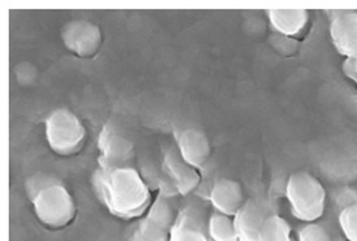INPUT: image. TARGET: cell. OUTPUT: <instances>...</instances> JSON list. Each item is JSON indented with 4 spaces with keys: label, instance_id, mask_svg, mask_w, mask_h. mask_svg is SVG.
<instances>
[{
    "label": "cell",
    "instance_id": "obj_1",
    "mask_svg": "<svg viewBox=\"0 0 357 241\" xmlns=\"http://www.w3.org/2000/svg\"><path fill=\"white\" fill-rule=\"evenodd\" d=\"M93 185L108 213L123 221L139 218L152 204L150 186L134 166L100 167Z\"/></svg>",
    "mask_w": 357,
    "mask_h": 241
},
{
    "label": "cell",
    "instance_id": "obj_2",
    "mask_svg": "<svg viewBox=\"0 0 357 241\" xmlns=\"http://www.w3.org/2000/svg\"><path fill=\"white\" fill-rule=\"evenodd\" d=\"M284 194L292 215L301 222H316L325 213L326 189L308 171L301 170L289 176Z\"/></svg>",
    "mask_w": 357,
    "mask_h": 241
},
{
    "label": "cell",
    "instance_id": "obj_3",
    "mask_svg": "<svg viewBox=\"0 0 357 241\" xmlns=\"http://www.w3.org/2000/svg\"><path fill=\"white\" fill-rule=\"evenodd\" d=\"M45 126L48 147L57 156L72 157L84 148L87 131L75 111L57 108L48 114Z\"/></svg>",
    "mask_w": 357,
    "mask_h": 241
},
{
    "label": "cell",
    "instance_id": "obj_4",
    "mask_svg": "<svg viewBox=\"0 0 357 241\" xmlns=\"http://www.w3.org/2000/svg\"><path fill=\"white\" fill-rule=\"evenodd\" d=\"M30 201L39 223L52 231L66 228L77 215L75 199L61 182L42 189Z\"/></svg>",
    "mask_w": 357,
    "mask_h": 241
},
{
    "label": "cell",
    "instance_id": "obj_5",
    "mask_svg": "<svg viewBox=\"0 0 357 241\" xmlns=\"http://www.w3.org/2000/svg\"><path fill=\"white\" fill-rule=\"evenodd\" d=\"M61 40L66 49L79 59H94L103 45L99 25L87 20L68 22L61 30Z\"/></svg>",
    "mask_w": 357,
    "mask_h": 241
},
{
    "label": "cell",
    "instance_id": "obj_6",
    "mask_svg": "<svg viewBox=\"0 0 357 241\" xmlns=\"http://www.w3.org/2000/svg\"><path fill=\"white\" fill-rule=\"evenodd\" d=\"M99 165L100 167L132 166L134 146L132 140L123 137L120 131L105 126L99 138Z\"/></svg>",
    "mask_w": 357,
    "mask_h": 241
},
{
    "label": "cell",
    "instance_id": "obj_7",
    "mask_svg": "<svg viewBox=\"0 0 357 241\" xmlns=\"http://www.w3.org/2000/svg\"><path fill=\"white\" fill-rule=\"evenodd\" d=\"M330 38L333 46L344 59L357 56L356 10H334L330 17Z\"/></svg>",
    "mask_w": 357,
    "mask_h": 241
},
{
    "label": "cell",
    "instance_id": "obj_8",
    "mask_svg": "<svg viewBox=\"0 0 357 241\" xmlns=\"http://www.w3.org/2000/svg\"><path fill=\"white\" fill-rule=\"evenodd\" d=\"M164 171L169 178L170 183L176 192L182 196H188L197 189L202 182L199 170L188 164L181 157L178 149H168L162 161Z\"/></svg>",
    "mask_w": 357,
    "mask_h": 241
},
{
    "label": "cell",
    "instance_id": "obj_9",
    "mask_svg": "<svg viewBox=\"0 0 357 241\" xmlns=\"http://www.w3.org/2000/svg\"><path fill=\"white\" fill-rule=\"evenodd\" d=\"M273 213L272 206L264 200H245V205L233 217L239 240L256 241L264 221Z\"/></svg>",
    "mask_w": 357,
    "mask_h": 241
},
{
    "label": "cell",
    "instance_id": "obj_10",
    "mask_svg": "<svg viewBox=\"0 0 357 241\" xmlns=\"http://www.w3.org/2000/svg\"><path fill=\"white\" fill-rule=\"evenodd\" d=\"M177 149L181 157L197 170L207 165L212 155V146L207 134L195 127H188L179 132Z\"/></svg>",
    "mask_w": 357,
    "mask_h": 241
},
{
    "label": "cell",
    "instance_id": "obj_11",
    "mask_svg": "<svg viewBox=\"0 0 357 241\" xmlns=\"http://www.w3.org/2000/svg\"><path fill=\"white\" fill-rule=\"evenodd\" d=\"M209 201L217 213L234 217L245 203L243 187L234 179L220 178L212 186Z\"/></svg>",
    "mask_w": 357,
    "mask_h": 241
},
{
    "label": "cell",
    "instance_id": "obj_12",
    "mask_svg": "<svg viewBox=\"0 0 357 241\" xmlns=\"http://www.w3.org/2000/svg\"><path fill=\"white\" fill-rule=\"evenodd\" d=\"M268 20L278 34L286 38H296L307 28L310 12L305 10H268Z\"/></svg>",
    "mask_w": 357,
    "mask_h": 241
},
{
    "label": "cell",
    "instance_id": "obj_13",
    "mask_svg": "<svg viewBox=\"0 0 357 241\" xmlns=\"http://www.w3.org/2000/svg\"><path fill=\"white\" fill-rule=\"evenodd\" d=\"M197 217L188 213H179L177 223L170 231L169 241H211L207 227L195 222Z\"/></svg>",
    "mask_w": 357,
    "mask_h": 241
},
{
    "label": "cell",
    "instance_id": "obj_14",
    "mask_svg": "<svg viewBox=\"0 0 357 241\" xmlns=\"http://www.w3.org/2000/svg\"><path fill=\"white\" fill-rule=\"evenodd\" d=\"M146 219L161 227L162 230L170 232L173 230L174 224L177 223L179 213L174 204L170 201L167 196H159L155 201H152L150 209L147 210Z\"/></svg>",
    "mask_w": 357,
    "mask_h": 241
},
{
    "label": "cell",
    "instance_id": "obj_15",
    "mask_svg": "<svg viewBox=\"0 0 357 241\" xmlns=\"http://www.w3.org/2000/svg\"><path fill=\"white\" fill-rule=\"evenodd\" d=\"M208 236L211 241H241L235 228L234 218L225 214L215 213L208 218Z\"/></svg>",
    "mask_w": 357,
    "mask_h": 241
},
{
    "label": "cell",
    "instance_id": "obj_16",
    "mask_svg": "<svg viewBox=\"0 0 357 241\" xmlns=\"http://www.w3.org/2000/svg\"><path fill=\"white\" fill-rule=\"evenodd\" d=\"M256 241H294L291 227L281 215L273 213L264 221Z\"/></svg>",
    "mask_w": 357,
    "mask_h": 241
},
{
    "label": "cell",
    "instance_id": "obj_17",
    "mask_svg": "<svg viewBox=\"0 0 357 241\" xmlns=\"http://www.w3.org/2000/svg\"><path fill=\"white\" fill-rule=\"evenodd\" d=\"M169 239L170 232L162 230L144 218L132 232L128 241H169Z\"/></svg>",
    "mask_w": 357,
    "mask_h": 241
},
{
    "label": "cell",
    "instance_id": "obj_18",
    "mask_svg": "<svg viewBox=\"0 0 357 241\" xmlns=\"http://www.w3.org/2000/svg\"><path fill=\"white\" fill-rule=\"evenodd\" d=\"M339 226L347 241H357V201L339 214Z\"/></svg>",
    "mask_w": 357,
    "mask_h": 241
},
{
    "label": "cell",
    "instance_id": "obj_19",
    "mask_svg": "<svg viewBox=\"0 0 357 241\" xmlns=\"http://www.w3.org/2000/svg\"><path fill=\"white\" fill-rule=\"evenodd\" d=\"M299 241H333L329 231L319 223H305L298 232Z\"/></svg>",
    "mask_w": 357,
    "mask_h": 241
},
{
    "label": "cell",
    "instance_id": "obj_20",
    "mask_svg": "<svg viewBox=\"0 0 357 241\" xmlns=\"http://www.w3.org/2000/svg\"><path fill=\"white\" fill-rule=\"evenodd\" d=\"M57 182H59L57 178L50 176V174H45V173H37L36 176H30L26 180V185H25L29 199L33 200L34 196L39 194L42 189L52 186Z\"/></svg>",
    "mask_w": 357,
    "mask_h": 241
},
{
    "label": "cell",
    "instance_id": "obj_21",
    "mask_svg": "<svg viewBox=\"0 0 357 241\" xmlns=\"http://www.w3.org/2000/svg\"><path fill=\"white\" fill-rule=\"evenodd\" d=\"M343 73L357 87V56L354 59H346L343 63Z\"/></svg>",
    "mask_w": 357,
    "mask_h": 241
},
{
    "label": "cell",
    "instance_id": "obj_22",
    "mask_svg": "<svg viewBox=\"0 0 357 241\" xmlns=\"http://www.w3.org/2000/svg\"><path fill=\"white\" fill-rule=\"evenodd\" d=\"M339 241H342V240H339Z\"/></svg>",
    "mask_w": 357,
    "mask_h": 241
}]
</instances>
